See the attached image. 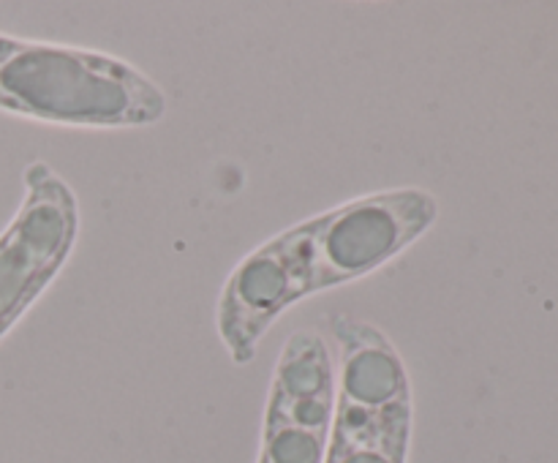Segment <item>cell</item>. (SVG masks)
Segmentation results:
<instances>
[{
    "mask_svg": "<svg viewBox=\"0 0 558 463\" xmlns=\"http://www.w3.org/2000/svg\"><path fill=\"white\" fill-rule=\"evenodd\" d=\"M439 221L420 185L354 196L292 223L243 256L216 300V332L234 365L254 363L262 338L300 300L360 281Z\"/></svg>",
    "mask_w": 558,
    "mask_h": 463,
    "instance_id": "cell-1",
    "label": "cell"
},
{
    "mask_svg": "<svg viewBox=\"0 0 558 463\" xmlns=\"http://www.w3.org/2000/svg\"><path fill=\"white\" fill-rule=\"evenodd\" d=\"M169 98L129 60L0 31V112L65 129H142Z\"/></svg>",
    "mask_w": 558,
    "mask_h": 463,
    "instance_id": "cell-2",
    "label": "cell"
},
{
    "mask_svg": "<svg viewBox=\"0 0 558 463\" xmlns=\"http://www.w3.org/2000/svg\"><path fill=\"white\" fill-rule=\"evenodd\" d=\"M336 417L325 463H409L414 395L392 338L368 319L336 314Z\"/></svg>",
    "mask_w": 558,
    "mask_h": 463,
    "instance_id": "cell-3",
    "label": "cell"
},
{
    "mask_svg": "<svg viewBox=\"0 0 558 463\" xmlns=\"http://www.w3.org/2000/svg\"><path fill=\"white\" fill-rule=\"evenodd\" d=\"M80 237V199L47 161L22 172V199L0 232V341L38 303L71 259Z\"/></svg>",
    "mask_w": 558,
    "mask_h": 463,
    "instance_id": "cell-4",
    "label": "cell"
},
{
    "mask_svg": "<svg viewBox=\"0 0 558 463\" xmlns=\"http://www.w3.org/2000/svg\"><path fill=\"white\" fill-rule=\"evenodd\" d=\"M336 417V354L319 330H294L272 365L256 463H325Z\"/></svg>",
    "mask_w": 558,
    "mask_h": 463,
    "instance_id": "cell-5",
    "label": "cell"
}]
</instances>
